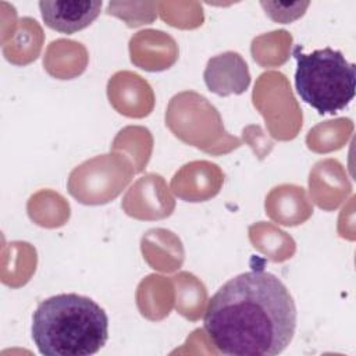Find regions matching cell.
<instances>
[{
    "mask_svg": "<svg viewBox=\"0 0 356 356\" xmlns=\"http://www.w3.org/2000/svg\"><path fill=\"white\" fill-rule=\"evenodd\" d=\"M203 325L222 355L275 356L293 338L296 306L277 275L252 270L228 280L209 299Z\"/></svg>",
    "mask_w": 356,
    "mask_h": 356,
    "instance_id": "obj_1",
    "label": "cell"
},
{
    "mask_svg": "<svg viewBox=\"0 0 356 356\" xmlns=\"http://www.w3.org/2000/svg\"><path fill=\"white\" fill-rule=\"evenodd\" d=\"M207 89L218 96L241 95L250 85L246 61L236 51H225L211 57L203 72Z\"/></svg>",
    "mask_w": 356,
    "mask_h": 356,
    "instance_id": "obj_4",
    "label": "cell"
},
{
    "mask_svg": "<svg viewBox=\"0 0 356 356\" xmlns=\"http://www.w3.org/2000/svg\"><path fill=\"white\" fill-rule=\"evenodd\" d=\"M108 338V317L88 296L60 293L42 300L32 316V339L46 356H90Z\"/></svg>",
    "mask_w": 356,
    "mask_h": 356,
    "instance_id": "obj_2",
    "label": "cell"
},
{
    "mask_svg": "<svg viewBox=\"0 0 356 356\" xmlns=\"http://www.w3.org/2000/svg\"><path fill=\"white\" fill-rule=\"evenodd\" d=\"M103 3L78 0H43L39 10L44 24L61 33H75L89 26L100 14Z\"/></svg>",
    "mask_w": 356,
    "mask_h": 356,
    "instance_id": "obj_5",
    "label": "cell"
},
{
    "mask_svg": "<svg viewBox=\"0 0 356 356\" xmlns=\"http://www.w3.org/2000/svg\"><path fill=\"white\" fill-rule=\"evenodd\" d=\"M296 60L295 89L299 97L318 114H337L345 110L356 93V65L342 51L323 47L305 53L293 47Z\"/></svg>",
    "mask_w": 356,
    "mask_h": 356,
    "instance_id": "obj_3",
    "label": "cell"
}]
</instances>
